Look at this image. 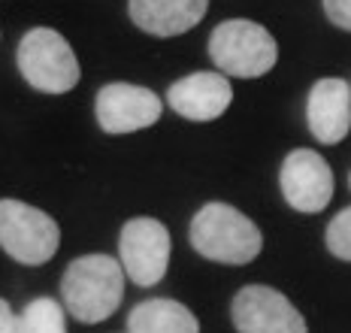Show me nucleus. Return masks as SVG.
I'll return each instance as SVG.
<instances>
[{"mask_svg": "<svg viewBox=\"0 0 351 333\" xmlns=\"http://www.w3.org/2000/svg\"><path fill=\"white\" fill-rule=\"evenodd\" d=\"M124 297V270L109 255H82L64 270L61 300L64 312L82 324L106 321L121 306Z\"/></svg>", "mask_w": 351, "mask_h": 333, "instance_id": "f257e3e1", "label": "nucleus"}, {"mask_svg": "<svg viewBox=\"0 0 351 333\" xmlns=\"http://www.w3.org/2000/svg\"><path fill=\"white\" fill-rule=\"evenodd\" d=\"M191 245L197 255L215 264H252L263 249V236L248 215L230 204H206L191 221Z\"/></svg>", "mask_w": 351, "mask_h": 333, "instance_id": "f03ea898", "label": "nucleus"}, {"mask_svg": "<svg viewBox=\"0 0 351 333\" xmlns=\"http://www.w3.org/2000/svg\"><path fill=\"white\" fill-rule=\"evenodd\" d=\"M209 58L224 76L258 79L276 67L279 42L258 21L228 18L209 34Z\"/></svg>", "mask_w": 351, "mask_h": 333, "instance_id": "7ed1b4c3", "label": "nucleus"}, {"mask_svg": "<svg viewBox=\"0 0 351 333\" xmlns=\"http://www.w3.org/2000/svg\"><path fill=\"white\" fill-rule=\"evenodd\" d=\"M16 61L25 82L43 94H67L82 76L73 46L52 27L27 31L19 42Z\"/></svg>", "mask_w": 351, "mask_h": 333, "instance_id": "20e7f679", "label": "nucleus"}, {"mask_svg": "<svg viewBox=\"0 0 351 333\" xmlns=\"http://www.w3.org/2000/svg\"><path fill=\"white\" fill-rule=\"evenodd\" d=\"M61 227L49 212L21 200H0V249L25 267H40L55 258Z\"/></svg>", "mask_w": 351, "mask_h": 333, "instance_id": "39448f33", "label": "nucleus"}, {"mask_svg": "<svg viewBox=\"0 0 351 333\" xmlns=\"http://www.w3.org/2000/svg\"><path fill=\"white\" fill-rule=\"evenodd\" d=\"M170 230L164 221L140 215V219H130L121 227L119 236V255H121V270L134 285L152 288L167 276V267H170Z\"/></svg>", "mask_w": 351, "mask_h": 333, "instance_id": "423d86ee", "label": "nucleus"}, {"mask_svg": "<svg viewBox=\"0 0 351 333\" xmlns=\"http://www.w3.org/2000/svg\"><path fill=\"white\" fill-rule=\"evenodd\" d=\"M230 318L239 333H306V321L294 303L267 285L239 288L230 303Z\"/></svg>", "mask_w": 351, "mask_h": 333, "instance_id": "0eeeda50", "label": "nucleus"}, {"mask_svg": "<svg viewBox=\"0 0 351 333\" xmlns=\"http://www.w3.org/2000/svg\"><path fill=\"white\" fill-rule=\"evenodd\" d=\"M282 197L297 212H324L333 200V170L315 149H294L279 170Z\"/></svg>", "mask_w": 351, "mask_h": 333, "instance_id": "6e6552de", "label": "nucleus"}, {"mask_svg": "<svg viewBox=\"0 0 351 333\" xmlns=\"http://www.w3.org/2000/svg\"><path fill=\"white\" fill-rule=\"evenodd\" d=\"M97 125L106 134H134L152 127L164 112V103L152 88L130 82H109L97 91Z\"/></svg>", "mask_w": 351, "mask_h": 333, "instance_id": "1a4fd4ad", "label": "nucleus"}, {"mask_svg": "<svg viewBox=\"0 0 351 333\" xmlns=\"http://www.w3.org/2000/svg\"><path fill=\"white\" fill-rule=\"evenodd\" d=\"M233 100L230 79L215 70H200V73L182 76L170 85L167 103L173 112H179L188 121H215L228 112Z\"/></svg>", "mask_w": 351, "mask_h": 333, "instance_id": "9d476101", "label": "nucleus"}, {"mask_svg": "<svg viewBox=\"0 0 351 333\" xmlns=\"http://www.w3.org/2000/svg\"><path fill=\"white\" fill-rule=\"evenodd\" d=\"M306 125L324 146H336L351 130V85L346 79H318L306 97Z\"/></svg>", "mask_w": 351, "mask_h": 333, "instance_id": "9b49d317", "label": "nucleus"}, {"mask_svg": "<svg viewBox=\"0 0 351 333\" xmlns=\"http://www.w3.org/2000/svg\"><path fill=\"white\" fill-rule=\"evenodd\" d=\"M209 0H128V12L152 37H179L203 21Z\"/></svg>", "mask_w": 351, "mask_h": 333, "instance_id": "f8f14e48", "label": "nucleus"}, {"mask_svg": "<svg viewBox=\"0 0 351 333\" xmlns=\"http://www.w3.org/2000/svg\"><path fill=\"white\" fill-rule=\"evenodd\" d=\"M128 333H200V321L185 303L152 297L130 309Z\"/></svg>", "mask_w": 351, "mask_h": 333, "instance_id": "ddd939ff", "label": "nucleus"}, {"mask_svg": "<svg viewBox=\"0 0 351 333\" xmlns=\"http://www.w3.org/2000/svg\"><path fill=\"white\" fill-rule=\"evenodd\" d=\"M21 333H67V312L52 297H36L19 315Z\"/></svg>", "mask_w": 351, "mask_h": 333, "instance_id": "4468645a", "label": "nucleus"}, {"mask_svg": "<svg viewBox=\"0 0 351 333\" xmlns=\"http://www.w3.org/2000/svg\"><path fill=\"white\" fill-rule=\"evenodd\" d=\"M324 243L330 249V255H336L339 260H351V206H346L330 219Z\"/></svg>", "mask_w": 351, "mask_h": 333, "instance_id": "2eb2a0df", "label": "nucleus"}, {"mask_svg": "<svg viewBox=\"0 0 351 333\" xmlns=\"http://www.w3.org/2000/svg\"><path fill=\"white\" fill-rule=\"evenodd\" d=\"M327 18L342 31H351V0H321Z\"/></svg>", "mask_w": 351, "mask_h": 333, "instance_id": "dca6fc26", "label": "nucleus"}, {"mask_svg": "<svg viewBox=\"0 0 351 333\" xmlns=\"http://www.w3.org/2000/svg\"><path fill=\"white\" fill-rule=\"evenodd\" d=\"M0 333H21L19 328V315L12 312V306L0 297Z\"/></svg>", "mask_w": 351, "mask_h": 333, "instance_id": "f3484780", "label": "nucleus"}, {"mask_svg": "<svg viewBox=\"0 0 351 333\" xmlns=\"http://www.w3.org/2000/svg\"><path fill=\"white\" fill-rule=\"evenodd\" d=\"M348 188H351V173H348Z\"/></svg>", "mask_w": 351, "mask_h": 333, "instance_id": "a211bd4d", "label": "nucleus"}]
</instances>
